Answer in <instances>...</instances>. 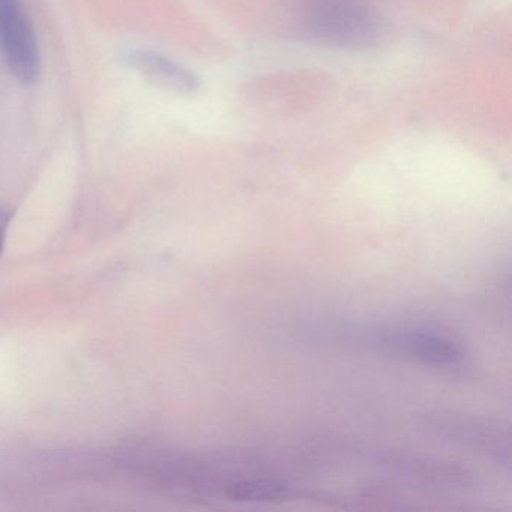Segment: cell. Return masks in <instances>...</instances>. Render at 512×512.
Instances as JSON below:
<instances>
[{
    "mask_svg": "<svg viewBox=\"0 0 512 512\" xmlns=\"http://www.w3.org/2000/svg\"><path fill=\"white\" fill-rule=\"evenodd\" d=\"M422 419L430 433L461 443L503 466L511 464V437L500 425L454 412L427 413Z\"/></svg>",
    "mask_w": 512,
    "mask_h": 512,
    "instance_id": "obj_3",
    "label": "cell"
},
{
    "mask_svg": "<svg viewBox=\"0 0 512 512\" xmlns=\"http://www.w3.org/2000/svg\"><path fill=\"white\" fill-rule=\"evenodd\" d=\"M125 64L158 85L166 86L181 94H193L199 89L200 80L196 74L160 53L149 50H131L125 55Z\"/></svg>",
    "mask_w": 512,
    "mask_h": 512,
    "instance_id": "obj_4",
    "label": "cell"
},
{
    "mask_svg": "<svg viewBox=\"0 0 512 512\" xmlns=\"http://www.w3.org/2000/svg\"><path fill=\"white\" fill-rule=\"evenodd\" d=\"M0 50L20 83L34 85L40 79L37 35L22 0H0Z\"/></svg>",
    "mask_w": 512,
    "mask_h": 512,
    "instance_id": "obj_2",
    "label": "cell"
},
{
    "mask_svg": "<svg viewBox=\"0 0 512 512\" xmlns=\"http://www.w3.org/2000/svg\"><path fill=\"white\" fill-rule=\"evenodd\" d=\"M305 25L335 46H368L377 37L376 17L361 0H308Z\"/></svg>",
    "mask_w": 512,
    "mask_h": 512,
    "instance_id": "obj_1",
    "label": "cell"
},
{
    "mask_svg": "<svg viewBox=\"0 0 512 512\" xmlns=\"http://www.w3.org/2000/svg\"><path fill=\"white\" fill-rule=\"evenodd\" d=\"M8 227H10V215L7 212L0 211V253L4 250Z\"/></svg>",
    "mask_w": 512,
    "mask_h": 512,
    "instance_id": "obj_5",
    "label": "cell"
}]
</instances>
